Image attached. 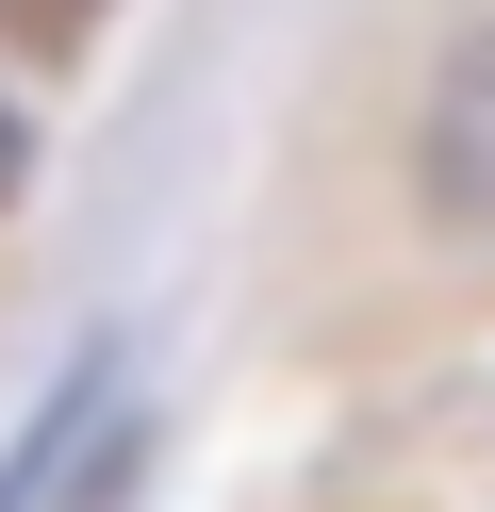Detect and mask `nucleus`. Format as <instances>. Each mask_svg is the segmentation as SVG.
<instances>
[{
	"label": "nucleus",
	"instance_id": "obj_2",
	"mask_svg": "<svg viewBox=\"0 0 495 512\" xmlns=\"http://www.w3.org/2000/svg\"><path fill=\"white\" fill-rule=\"evenodd\" d=\"M83 397H99V380H83V364H66V380H50V397H33V430H17V446H0V512H33V479H50V446H66V430H83Z\"/></svg>",
	"mask_w": 495,
	"mask_h": 512
},
{
	"label": "nucleus",
	"instance_id": "obj_1",
	"mask_svg": "<svg viewBox=\"0 0 495 512\" xmlns=\"http://www.w3.org/2000/svg\"><path fill=\"white\" fill-rule=\"evenodd\" d=\"M413 182H429L446 232L495 248V17H462L446 67H429V100H413Z\"/></svg>",
	"mask_w": 495,
	"mask_h": 512
}]
</instances>
